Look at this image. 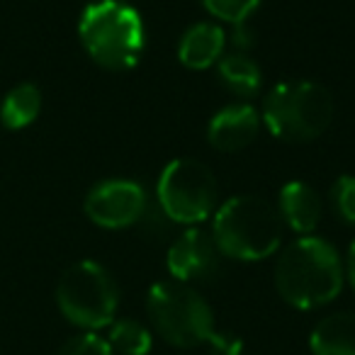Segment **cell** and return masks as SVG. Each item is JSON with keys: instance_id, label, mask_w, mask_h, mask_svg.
I'll return each instance as SVG.
<instances>
[{"instance_id": "obj_1", "label": "cell", "mask_w": 355, "mask_h": 355, "mask_svg": "<svg viewBox=\"0 0 355 355\" xmlns=\"http://www.w3.org/2000/svg\"><path fill=\"white\" fill-rule=\"evenodd\" d=\"M153 329L175 348L212 345L217 355H239L241 345L222 336L214 326V314L202 295L188 282H156L146 297Z\"/></svg>"}, {"instance_id": "obj_2", "label": "cell", "mask_w": 355, "mask_h": 355, "mask_svg": "<svg viewBox=\"0 0 355 355\" xmlns=\"http://www.w3.org/2000/svg\"><path fill=\"white\" fill-rule=\"evenodd\" d=\"M275 287L295 309H316L340 295L343 263L336 248L324 239H297L277 258Z\"/></svg>"}, {"instance_id": "obj_3", "label": "cell", "mask_w": 355, "mask_h": 355, "mask_svg": "<svg viewBox=\"0 0 355 355\" xmlns=\"http://www.w3.org/2000/svg\"><path fill=\"white\" fill-rule=\"evenodd\" d=\"M78 37L95 64L129 71L139 64L146 44L141 15L122 0H95L80 12Z\"/></svg>"}, {"instance_id": "obj_4", "label": "cell", "mask_w": 355, "mask_h": 355, "mask_svg": "<svg viewBox=\"0 0 355 355\" xmlns=\"http://www.w3.org/2000/svg\"><path fill=\"white\" fill-rule=\"evenodd\" d=\"M212 236L224 256L263 261L280 246V212L258 195H236L217 209Z\"/></svg>"}, {"instance_id": "obj_5", "label": "cell", "mask_w": 355, "mask_h": 355, "mask_svg": "<svg viewBox=\"0 0 355 355\" xmlns=\"http://www.w3.org/2000/svg\"><path fill=\"white\" fill-rule=\"evenodd\" d=\"M334 119V98L314 80H287L268 93L263 122L282 141H311L329 129Z\"/></svg>"}, {"instance_id": "obj_6", "label": "cell", "mask_w": 355, "mask_h": 355, "mask_svg": "<svg viewBox=\"0 0 355 355\" xmlns=\"http://www.w3.org/2000/svg\"><path fill=\"white\" fill-rule=\"evenodd\" d=\"M56 302L71 324L85 331H98L114 321L119 292L112 275L100 263L78 261L61 275Z\"/></svg>"}, {"instance_id": "obj_7", "label": "cell", "mask_w": 355, "mask_h": 355, "mask_svg": "<svg viewBox=\"0 0 355 355\" xmlns=\"http://www.w3.org/2000/svg\"><path fill=\"white\" fill-rule=\"evenodd\" d=\"M158 202L173 222H205L217 207L214 173L198 158H175L158 178Z\"/></svg>"}, {"instance_id": "obj_8", "label": "cell", "mask_w": 355, "mask_h": 355, "mask_svg": "<svg viewBox=\"0 0 355 355\" xmlns=\"http://www.w3.org/2000/svg\"><path fill=\"white\" fill-rule=\"evenodd\" d=\"M85 214L103 229H124L139 222L146 209V193L134 180H103L85 195Z\"/></svg>"}, {"instance_id": "obj_9", "label": "cell", "mask_w": 355, "mask_h": 355, "mask_svg": "<svg viewBox=\"0 0 355 355\" xmlns=\"http://www.w3.org/2000/svg\"><path fill=\"white\" fill-rule=\"evenodd\" d=\"M222 251L214 243V236L202 229H188L168 248V270L178 282L209 280L219 270Z\"/></svg>"}, {"instance_id": "obj_10", "label": "cell", "mask_w": 355, "mask_h": 355, "mask_svg": "<svg viewBox=\"0 0 355 355\" xmlns=\"http://www.w3.org/2000/svg\"><path fill=\"white\" fill-rule=\"evenodd\" d=\"M261 129V117L251 105H229L212 117L207 139L222 153H236L253 144Z\"/></svg>"}, {"instance_id": "obj_11", "label": "cell", "mask_w": 355, "mask_h": 355, "mask_svg": "<svg viewBox=\"0 0 355 355\" xmlns=\"http://www.w3.org/2000/svg\"><path fill=\"white\" fill-rule=\"evenodd\" d=\"M227 46V32L214 22H198L188 27L178 44V59L180 64L193 71L209 69L222 59V51Z\"/></svg>"}, {"instance_id": "obj_12", "label": "cell", "mask_w": 355, "mask_h": 355, "mask_svg": "<svg viewBox=\"0 0 355 355\" xmlns=\"http://www.w3.org/2000/svg\"><path fill=\"white\" fill-rule=\"evenodd\" d=\"M280 219L297 234H311L319 227L321 200L311 185L302 180L285 183L280 190Z\"/></svg>"}, {"instance_id": "obj_13", "label": "cell", "mask_w": 355, "mask_h": 355, "mask_svg": "<svg viewBox=\"0 0 355 355\" xmlns=\"http://www.w3.org/2000/svg\"><path fill=\"white\" fill-rule=\"evenodd\" d=\"M314 355H355V314H329L314 326L309 338Z\"/></svg>"}, {"instance_id": "obj_14", "label": "cell", "mask_w": 355, "mask_h": 355, "mask_svg": "<svg viewBox=\"0 0 355 355\" xmlns=\"http://www.w3.org/2000/svg\"><path fill=\"white\" fill-rule=\"evenodd\" d=\"M42 90L35 83H20L3 98L0 105V122L8 129H25L40 117Z\"/></svg>"}, {"instance_id": "obj_15", "label": "cell", "mask_w": 355, "mask_h": 355, "mask_svg": "<svg viewBox=\"0 0 355 355\" xmlns=\"http://www.w3.org/2000/svg\"><path fill=\"white\" fill-rule=\"evenodd\" d=\"M219 78L232 93L251 98L261 90L263 73L256 61L248 59L246 54H229L219 61Z\"/></svg>"}, {"instance_id": "obj_16", "label": "cell", "mask_w": 355, "mask_h": 355, "mask_svg": "<svg viewBox=\"0 0 355 355\" xmlns=\"http://www.w3.org/2000/svg\"><path fill=\"white\" fill-rule=\"evenodd\" d=\"M110 329V345L112 350L122 355H148L151 350V334L146 326H141L134 319L124 321H112Z\"/></svg>"}, {"instance_id": "obj_17", "label": "cell", "mask_w": 355, "mask_h": 355, "mask_svg": "<svg viewBox=\"0 0 355 355\" xmlns=\"http://www.w3.org/2000/svg\"><path fill=\"white\" fill-rule=\"evenodd\" d=\"M202 6L219 20L243 25L261 6V0H202Z\"/></svg>"}, {"instance_id": "obj_18", "label": "cell", "mask_w": 355, "mask_h": 355, "mask_svg": "<svg viewBox=\"0 0 355 355\" xmlns=\"http://www.w3.org/2000/svg\"><path fill=\"white\" fill-rule=\"evenodd\" d=\"M331 202L334 209L343 222L355 224V178L353 175H340L336 178V183L331 185Z\"/></svg>"}, {"instance_id": "obj_19", "label": "cell", "mask_w": 355, "mask_h": 355, "mask_svg": "<svg viewBox=\"0 0 355 355\" xmlns=\"http://www.w3.org/2000/svg\"><path fill=\"white\" fill-rule=\"evenodd\" d=\"M59 355H112V345L95 331H85V334H78L66 340L61 345Z\"/></svg>"}, {"instance_id": "obj_20", "label": "cell", "mask_w": 355, "mask_h": 355, "mask_svg": "<svg viewBox=\"0 0 355 355\" xmlns=\"http://www.w3.org/2000/svg\"><path fill=\"white\" fill-rule=\"evenodd\" d=\"M348 277H350V285L355 290V241L350 243V251H348Z\"/></svg>"}]
</instances>
